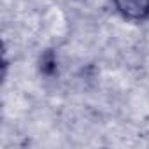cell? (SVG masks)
Instances as JSON below:
<instances>
[{"label": "cell", "mask_w": 149, "mask_h": 149, "mask_svg": "<svg viewBox=\"0 0 149 149\" xmlns=\"http://www.w3.org/2000/svg\"><path fill=\"white\" fill-rule=\"evenodd\" d=\"M118 14L133 23L149 19V0H112Z\"/></svg>", "instance_id": "obj_1"}]
</instances>
